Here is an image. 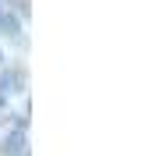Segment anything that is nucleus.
<instances>
[{
	"mask_svg": "<svg viewBox=\"0 0 152 156\" xmlns=\"http://www.w3.org/2000/svg\"><path fill=\"white\" fill-rule=\"evenodd\" d=\"M18 85H21L18 71H7V78H4V89H18Z\"/></svg>",
	"mask_w": 152,
	"mask_h": 156,
	"instance_id": "nucleus-2",
	"label": "nucleus"
},
{
	"mask_svg": "<svg viewBox=\"0 0 152 156\" xmlns=\"http://www.w3.org/2000/svg\"><path fill=\"white\" fill-rule=\"evenodd\" d=\"M21 138H25V131H14V135L7 138V153H18V146H21Z\"/></svg>",
	"mask_w": 152,
	"mask_h": 156,
	"instance_id": "nucleus-1",
	"label": "nucleus"
},
{
	"mask_svg": "<svg viewBox=\"0 0 152 156\" xmlns=\"http://www.w3.org/2000/svg\"><path fill=\"white\" fill-rule=\"evenodd\" d=\"M0 107H4V92H0Z\"/></svg>",
	"mask_w": 152,
	"mask_h": 156,
	"instance_id": "nucleus-3",
	"label": "nucleus"
}]
</instances>
